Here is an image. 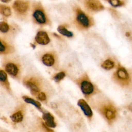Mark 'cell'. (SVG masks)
I'll use <instances>...</instances> for the list:
<instances>
[{
	"mask_svg": "<svg viewBox=\"0 0 132 132\" xmlns=\"http://www.w3.org/2000/svg\"><path fill=\"white\" fill-rule=\"evenodd\" d=\"M75 81L79 87L85 97L88 100L98 92L97 87L91 81L87 73L81 75Z\"/></svg>",
	"mask_w": 132,
	"mask_h": 132,
	"instance_id": "277c9868",
	"label": "cell"
},
{
	"mask_svg": "<svg viewBox=\"0 0 132 132\" xmlns=\"http://www.w3.org/2000/svg\"><path fill=\"white\" fill-rule=\"evenodd\" d=\"M32 16L36 23L39 25H46L48 23L45 14L41 9H37L35 10L32 13Z\"/></svg>",
	"mask_w": 132,
	"mask_h": 132,
	"instance_id": "30bf717a",
	"label": "cell"
},
{
	"mask_svg": "<svg viewBox=\"0 0 132 132\" xmlns=\"http://www.w3.org/2000/svg\"><path fill=\"white\" fill-rule=\"evenodd\" d=\"M92 106L104 118L108 123H111L116 119L117 110L110 102L104 100L99 101L96 100L93 103Z\"/></svg>",
	"mask_w": 132,
	"mask_h": 132,
	"instance_id": "3957f363",
	"label": "cell"
},
{
	"mask_svg": "<svg viewBox=\"0 0 132 132\" xmlns=\"http://www.w3.org/2000/svg\"><path fill=\"white\" fill-rule=\"evenodd\" d=\"M65 76V73L63 71L59 72L56 73L52 78L53 80H54L56 82H60L61 80H62L64 77Z\"/></svg>",
	"mask_w": 132,
	"mask_h": 132,
	"instance_id": "7402d4cb",
	"label": "cell"
},
{
	"mask_svg": "<svg viewBox=\"0 0 132 132\" xmlns=\"http://www.w3.org/2000/svg\"><path fill=\"white\" fill-rule=\"evenodd\" d=\"M114 62L113 60L110 59H107L105 60L101 64V67L105 70H110L114 68Z\"/></svg>",
	"mask_w": 132,
	"mask_h": 132,
	"instance_id": "d6986e66",
	"label": "cell"
},
{
	"mask_svg": "<svg viewBox=\"0 0 132 132\" xmlns=\"http://www.w3.org/2000/svg\"><path fill=\"white\" fill-rule=\"evenodd\" d=\"M0 12L1 14L5 16H9L11 14V9L9 7L6 6H1L0 8Z\"/></svg>",
	"mask_w": 132,
	"mask_h": 132,
	"instance_id": "44dd1931",
	"label": "cell"
},
{
	"mask_svg": "<svg viewBox=\"0 0 132 132\" xmlns=\"http://www.w3.org/2000/svg\"><path fill=\"white\" fill-rule=\"evenodd\" d=\"M86 4L87 7L92 11H100L104 8L103 5L98 0H87Z\"/></svg>",
	"mask_w": 132,
	"mask_h": 132,
	"instance_id": "2e32d148",
	"label": "cell"
},
{
	"mask_svg": "<svg viewBox=\"0 0 132 132\" xmlns=\"http://www.w3.org/2000/svg\"><path fill=\"white\" fill-rule=\"evenodd\" d=\"M0 42V54L1 55L7 56L14 53V46L5 37H1Z\"/></svg>",
	"mask_w": 132,
	"mask_h": 132,
	"instance_id": "52a82bcc",
	"label": "cell"
},
{
	"mask_svg": "<svg viewBox=\"0 0 132 132\" xmlns=\"http://www.w3.org/2000/svg\"><path fill=\"white\" fill-rule=\"evenodd\" d=\"M25 113V105L22 104L18 108L10 118L12 122L14 123H20L23 121Z\"/></svg>",
	"mask_w": 132,
	"mask_h": 132,
	"instance_id": "ba28073f",
	"label": "cell"
},
{
	"mask_svg": "<svg viewBox=\"0 0 132 132\" xmlns=\"http://www.w3.org/2000/svg\"><path fill=\"white\" fill-rule=\"evenodd\" d=\"M23 85L27 88L30 93L36 96L41 92L45 91V82L43 78L37 74H29L22 79Z\"/></svg>",
	"mask_w": 132,
	"mask_h": 132,
	"instance_id": "7a4b0ae2",
	"label": "cell"
},
{
	"mask_svg": "<svg viewBox=\"0 0 132 132\" xmlns=\"http://www.w3.org/2000/svg\"><path fill=\"white\" fill-rule=\"evenodd\" d=\"M2 2H4V3H7L8 2H9L10 0H1Z\"/></svg>",
	"mask_w": 132,
	"mask_h": 132,
	"instance_id": "d4e9b609",
	"label": "cell"
},
{
	"mask_svg": "<svg viewBox=\"0 0 132 132\" xmlns=\"http://www.w3.org/2000/svg\"><path fill=\"white\" fill-rule=\"evenodd\" d=\"M2 65L4 70L11 77L18 80L21 79L22 67L18 57L7 55L3 60Z\"/></svg>",
	"mask_w": 132,
	"mask_h": 132,
	"instance_id": "6da1fadb",
	"label": "cell"
},
{
	"mask_svg": "<svg viewBox=\"0 0 132 132\" xmlns=\"http://www.w3.org/2000/svg\"><path fill=\"white\" fill-rule=\"evenodd\" d=\"M113 79L118 82L125 81L129 78L127 71L123 68H119L113 76Z\"/></svg>",
	"mask_w": 132,
	"mask_h": 132,
	"instance_id": "4fadbf2b",
	"label": "cell"
},
{
	"mask_svg": "<svg viewBox=\"0 0 132 132\" xmlns=\"http://www.w3.org/2000/svg\"><path fill=\"white\" fill-rule=\"evenodd\" d=\"M42 119L46 126L51 128H55L56 126L55 118L50 112L46 111L43 112Z\"/></svg>",
	"mask_w": 132,
	"mask_h": 132,
	"instance_id": "9a60e30c",
	"label": "cell"
},
{
	"mask_svg": "<svg viewBox=\"0 0 132 132\" xmlns=\"http://www.w3.org/2000/svg\"><path fill=\"white\" fill-rule=\"evenodd\" d=\"M47 94L46 91H42L40 92L36 96V98L42 102H46L47 100Z\"/></svg>",
	"mask_w": 132,
	"mask_h": 132,
	"instance_id": "cb8c5ba5",
	"label": "cell"
},
{
	"mask_svg": "<svg viewBox=\"0 0 132 132\" xmlns=\"http://www.w3.org/2000/svg\"><path fill=\"white\" fill-rule=\"evenodd\" d=\"M57 31L62 35L69 38H71L73 36V32L72 31L68 30L67 29V28H65L63 25L59 26L57 28Z\"/></svg>",
	"mask_w": 132,
	"mask_h": 132,
	"instance_id": "ac0fdd59",
	"label": "cell"
},
{
	"mask_svg": "<svg viewBox=\"0 0 132 132\" xmlns=\"http://www.w3.org/2000/svg\"><path fill=\"white\" fill-rule=\"evenodd\" d=\"M13 9L20 14L25 13L28 10V4L27 2L21 0H17L13 5Z\"/></svg>",
	"mask_w": 132,
	"mask_h": 132,
	"instance_id": "5bb4252c",
	"label": "cell"
},
{
	"mask_svg": "<svg viewBox=\"0 0 132 132\" xmlns=\"http://www.w3.org/2000/svg\"><path fill=\"white\" fill-rule=\"evenodd\" d=\"M77 105L80 108L87 119L89 121H91L93 117V112L87 102L84 99L80 98L77 102Z\"/></svg>",
	"mask_w": 132,
	"mask_h": 132,
	"instance_id": "9c48e42d",
	"label": "cell"
},
{
	"mask_svg": "<svg viewBox=\"0 0 132 132\" xmlns=\"http://www.w3.org/2000/svg\"><path fill=\"white\" fill-rule=\"evenodd\" d=\"M10 30L9 25L5 22H1L0 23V31L1 33L6 34Z\"/></svg>",
	"mask_w": 132,
	"mask_h": 132,
	"instance_id": "603a6c76",
	"label": "cell"
},
{
	"mask_svg": "<svg viewBox=\"0 0 132 132\" xmlns=\"http://www.w3.org/2000/svg\"><path fill=\"white\" fill-rule=\"evenodd\" d=\"M7 73L2 69L0 70V84L9 93L12 94V90L10 87L9 81L7 77Z\"/></svg>",
	"mask_w": 132,
	"mask_h": 132,
	"instance_id": "7c38bea8",
	"label": "cell"
},
{
	"mask_svg": "<svg viewBox=\"0 0 132 132\" xmlns=\"http://www.w3.org/2000/svg\"><path fill=\"white\" fill-rule=\"evenodd\" d=\"M113 7H118L123 6L126 3L125 0H107Z\"/></svg>",
	"mask_w": 132,
	"mask_h": 132,
	"instance_id": "ffe728a7",
	"label": "cell"
},
{
	"mask_svg": "<svg viewBox=\"0 0 132 132\" xmlns=\"http://www.w3.org/2000/svg\"><path fill=\"white\" fill-rule=\"evenodd\" d=\"M22 98L25 101V102L34 105L38 110H40L41 112V111L42 112H43V110H42V108L41 107V104L40 102H39V101H36V100H34V98H31L30 97H28L26 95L23 96Z\"/></svg>",
	"mask_w": 132,
	"mask_h": 132,
	"instance_id": "e0dca14e",
	"label": "cell"
},
{
	"mask_svg": "<svg viewBox=\"0 0 132 132\" xmlns=\"http://www.w3.org/2000/svg\"><path fill=\"white\" fill-rule=\"evenodd\" d=\"M75 24L78 29L82 30L89 28L93 25L92 20L84 12L78 10L76 12Z\"/></svg>",
	"mask_w": 132,
	"mask_h": 132,
	"instance_id": "5b68a950",
	"label": "cell"
},
{
	"mask_svg": "<svg viewBox=\"0 0 132 132\" xmlns=\"http://www.w3.org/2000/svg\"><path fill=\"white\" fill-rule=\"evenodd\" d=\"M35 41L39 44L45 45L50 42V38L46 31L40 30L37 32L35 37Z\"/></svg>",
	"mask_w": 132,
	"mask_h": 132,
	"instance_id": "8fae6325",
	"label": "cell"
},
{
	"mask_svg": "<svg viewBox=\"0 0 132 132\" xmlns=\"http://www.w3.org/2000/svg\"><path fill=\"white\" fill-rule=\"evenodd\" d=\"M42 62L48 67H57L58 57L56 53L54 51H48L44 53L41 57Z\"/></svg>",
	"mask_w": 132,
	"mask_h": 132,
	"instance_id": "8992f818",
	"label": "cell"
}]
</instances>
